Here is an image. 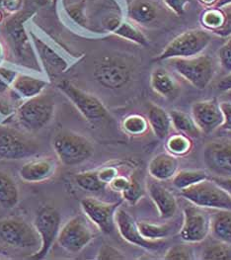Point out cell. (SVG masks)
I'll list each match as a JSON object with an SVG mask.
<instances>
[{
    "label": "cell",
    "mask_w": 231,
    "mask_h": 260,
    "mask_svg": "<svg viewBox=\"0 0 231 260\" xmlns=\"http://www.w3.org/2000/svg\"><path fill=\"white\" fill-rule=\"evenodd\" d=\"M32 11H20L10 15L1 27V32L17 66L42 74L38 56L28 32V22L34 16Z\"/></svg>",
    "instance_id": "6da1fadb"
},
{
    "label": "cell",
    "mask_w": 231,
    "mask_h": 260,
    "mask_svg": "<svg viewBox=\"0 0 231 260\" xmlns=\"http://www.w3.org/2000/svg\"><path fill=\"white\" fill-rule=\"evenodd\" d=\"M28 32L33 42L43 72L49 77H58L69 71L82 56L73 55L55 38L41 29L37 24L28 22Z\"/></svg>",
    "instance_id": "7a4b0ae2"
},
{
    "label": "cell",
    "mask_w": 231,
    "mask_h": 260,
    "mask_svg": "<svg viewBox=\"0 0 231 260\" xmlns=\"http://www.w3.org/2000/svg\"><path fill=\"white\" fill-rule=\"evenodd\" d=\"M53 148L58 161L64 167H76L87 161L94 153L89 139L72 131H59L53 139Z\"/></svg>",
    "instance_id": "3957f363"
},
{
    "label": "cell",
    "mask_w": 231,
    "mask_h": 260,
    "mask_svg": "<svg viewBox=\"0 0 231 260\" xmlns=\"http://www.w3.org/2000/svg\"><path fill=\"white\" fill-rule=\"evenodd\" d=\"M56 103L45 93L21 102L15 109V117L23 130L34 133L44 129L54 118Z\"/></svg>",
    "instance_id": "277c9868"
},
{
    "label": "cell",
    "mask_w": 231,
    "mask_h": 260,
    "mask_svg": "<svg viewBox=\"0 0 231 260\" xmlns=\"http://www.w3.org/2000/svg\"><path fill=\"white\" fill-rule=\"evenodd\" d=\"M58 89L65 95L87 122L98 124L110 118V113L99 98L77 87L71 81L61 80L58 84Z\"/></svg>",
    "instance_id": "5b68a950"
},
{
    "label": "cell",
    "mask_w": 231,
    "mask_h": 260,
    "mask_svg": "<svg viewBox=\"0 0 231 260\" xmlns=\"http://www.w3.org/2000/svg\"><path fill=\"white\" fill-rule=\"evenodd\" d=\"M212 34L206 29H192L174 38L156 60L185 58L201 55L211 44Z\"/></svg>",
    "instance_id": "8992f818"
},
{
    "label": "cell",
    "mask_w": 231,
    "mask_h": 260,
    "mask_svg": "<svg viewBox=\"0 0 231 260\" xmlns=\"http://www.w3.org/2000/svg\"><path fill=\"white\" fill-rule=\"evenodd\" d=\"M189 203L208 210H231V196L213 179H206L180 190Z\"/></svg>",
    "instance_id": "52a82bcc"
},
{
    "label": "cell",
    "mask_w": 231,
    "mask_h": 260,
    "mask_svg": "<svg viewBox=\"0 0 231 260\" xmlns=\"http://www.w3.org/2000/svg\"><path fill=\"white\" fill-rule=\"evenodd\" d=\"M171 67L194 87L206 89L215 75V63L212 56L199 55L185 58L168 59Z\"/></svg>",
    "instance_id": "ba28073f"
},
{
    "label": "cell",
    "mask_w": 231,
    "mask_h": 260,
    "mask_svg": "<svg viewBox=\"0 0 231 260\" xmlns=\"http://www.w3.org/2000/svg\"><path fill=\"white\" fill-rule=\"evenodd\" d=\"M25 132L0 124V160H19L38 153V143Z\"/></svg>",
    "instance_id": "9c48e42d"
},
{
    "label": "cell",
    "mask_w": 231,
    "mask_h": 260,
    "mask_svg": "<svg viewBox=\"0 0 231 260\" xmlns=\"http://www.w3.org/2000/svg\"><path fill=\"white\" fill-rule=\"evenodd\" d=\"M0 240L10 247L26 251L34 250V253L41 247V238L34 224L19 218H9L0 222Z\"/></svg>",
    "instance_id": "30bf717a"
},
{
    "label": "cell",
    "mask_w": 231,
    "mask_h": 260,
    "mask_svg": "<svg viewBox=\"0 0 231 260\" xmlns=\"http://www.w3.org/2000/svg\"><path fill=\"white\" fill-rule=\"evenodd\" d=\"M93 76L101 86L120 89L131 81L133 67L123 57L104 56L95 62Z\"/></svg>",
    "instance_id": "8fae6325"
},
{
    "label": "cell",
    "mask_w": 231,
    "mask_h": 260,
    "mask_svg": "<svg viewBox=\"0 0 231 260\" xmlns=\"http://www.w3.org/2000/svg\"><path fill=\"white\" fill-rule=\"evenodd\" d=\"M91 223L84 214L68 220L60 228L57 241L59 246L73 254L83 250L95 237Z\"/></svg>",
    "instance_id": "7c38bea8"
},
{
    "label": "cell",
    "mask_w": 231,
    "mask_h": 260,
    "mask_svg": "<svg viewBox=\"0 0 231 260\" xmlns=\"http://www.w3.org/2000/svg\"><path fill=\"white\" fill-rule=\"evenodd\" d=\"M33 224L41 238V247L37 252L32 254L31 258L43 259L49 254L55 242L58 241L61 228V217L56 208L44 206L37 212Z\"/></svg>",
    "instance_id": "4fadbf2b"
},
{
    "label": "cell",
    "mask_w": 231,
    "mask_h": 260,
    "mask_svg": "<svg viewBox=\"0 0 231 260\" xmlns=\"http://www.w3.org/2000/svg\"><path fill=\"white\" fill-rule=\"evenodd\" d=\"M180 238L187 243L204 242L211 234V216L204 208L190 203L184 209Z\"/></svg>",
    "instance_id": "5bb4252c"
},
{
    "label": "cell",
    "mask_w": 231,
    "mask_h": 260,
    "mask_svg": "<svg viewBox=\"0 0 231 260\" xmlns=\"http://www.w3.org/2000/svg\"><path fill=\"white\" fill-rule=\"evenodd\" d=\"M204 162L215 177H231V139L217 138L204 148Z\"/></svg>",
    "instance_id": "9a60e30c"
},
{
    "label": "cell",
    "mask_w": 231,
    "mask_h": 260,
    "mask_svg": "<svg viewBox=\"0 0 231 260\" xmlns=\"http://www.w3.org/2000/svg\"><path fill=\"white\" fill-rule=\"evenodd\" d=\"M80 205L83 214L102 233L110 235L117 229L115 212L121 207L122 201L107 203L94 197H86L81 200Z\"/></svg>",
    "instance_id": "2e32d148"
},
{
    "label": "cell",
    "mask_w": 231,
    "mask_h": 260,
    "mask_svg": "<svg viewBox=\"0 0 231 260\" xmlns=\"http://www.w3.org/2000/svg\"><path fill=\"white\" fill-rule=\"evenodd\" d=\"M115 226L120 236L129 243L142 247L147 250H157L161 248L165 242L161 241H149L144 239L137 228L135 219L123 208H119L115 215Z\"/></svg>",
    "instance_id": "e0dca14e"
},
{
    "label": "cell",
    "mask_w": 231,
    "mask_h": 260,
    "mask_svg": "<svg viewBox=\"0 0 231 260\" xmlns=\"http://www.w3.org/2000/svg\"><path fill=\"white\" fill-rule=\"evenodd\" d=\"M191 115L199 129L205 134L217 130L223 123V113L216 98L195 102Z\"/></svg>",
    "instance_id": "ac0fdd59"
},
{
    "label": "cell",
    "mask_w": 231,
    "mask_h": 260,
    "mask_svg": "<svg viewBox=\"0 0 231 260\" xmlns=\"http://www.w3.org/2000/svg\"><path fill=\"white\" fill-rule=\"evenodd\" d=\"M160 182L150 176L146 180V191L159 213V217L163 220H169L177 212V199L173 193Z\"/></svg>",
    "instance_id": "d6986e66"
},
{
    "label": "cell",
    "mask_w": 231,
    "mask_h": 260,
    "mask_svg": "<svg viewBox=\"0 0 231 260\" xmlns=\"http://www.w3.org/2000/svg\"><path fill=\"white\" fill-rule=\"evenodd\" d=\"M58 169L54 157H40L24 164L19 169L21 180L27 183H42L52 178Z\"/></svg>",
    "instance_id": "ffe728a7"
},
{
    "label": "cell",
    "mask_w": 231,
    "mask_h": 260,
    "mask_svg": "<svg viewBox=\"0 0 231 260\" xmlns=\"http://www.w3.org/2000/svg\"><path fill=\"white\" fill-rule=\"evenodd\" d=\"M47 86L48 81L45 78L19 73L8 91L13 101L23 102L45 92Z\"/></svg>",
    "instance_id": "44dd1931"
},
{
    "label": "cell",
    "mask_w": 231,
    "mask_h": 260,
    "mask_svg": "<svg viewBox=\"0 0 231 260\" xmlns=\"http://www.w3.org/2000/svg\"><path fill=\"white\" fill-rule=\"evenodd\" d=\"M127 14L135 25L149 26L160 17L161 7L155 0H133L128 6Z\"/></svg>",
    "instance_id": "7402d4cb"
},
{
    "label": "cell",
    "mask_w": 231,
    "mask_h": 260,
    "mask_svg": "<svg viewBox=\"0 0 231 260\" xmlns=\"http://www.w3.org/2000/svg\"><path fill=\"white\" fill-rule=\"evenodd\" d=\"M178 157L169 152H162L155 155L148 165L149 175L158 180L166 181L172 179L179 171Z\"/></svg>",
    "instance_id": "603a6c76"
},
{
    "label": "cell",
    "mask_w": 231,
    "mask_h": 260,
    "mask_svg": "<svg viewBox=\"0 0 231 260\" xmlns=\"http://www.w3.org/2000/svg\"><path fill=\"white\" fill-rule=\"evenodd\" d=\"M147 121L149 128L152 130L156 138L160 140L166 139L172 128L169 112H166L162 107L149 103L147 107Z\"/></svg>",
    "instance_id": "cb8c5ba5"
},
{
    "label": "cell",
    "mask_w": 231,
    "mask_h": 260,
    "mask_svg": "<svg viewBox=\"0 0 231 260\" xmlns=\"http://www.w3.org/2000/svg\"><path fill=\"white\" fill-rule=\"evenodd\" d=\"M150 84L155 92L166 99L175 98L180 90L178 82L163 68L154 70L150 75Z\"/></svg>",
    "instance_id": "d4e9b609"
},
{
    "label": "cell",
    "mask_w": 231,
    "mask_h": 260,
    "mask_svg": "<svg viewBox=\"0 0 231 260\" xmlns=\"http://www.w3.org/2000/svg\"><path fill=\"white\" fill-rule=\"evenodd\" d=\"M211 234L215 241L231 245V210H215L211 216Z\"/></svg>",
    "instance_id": "484cf974"
},
{
    "label": "cell",
    "mask_w": 231,
    "mask_h": 260,
    "mask_svg": "<svg viewBox=\"0 0 231 260\" xmlns=\"http://www.w3.org/2000/svg\"><path fill=\"white\" fill-rule=\"evenodd\" d=\"M19 188L14 179L0 170V206L3 209H14L19 203Z\"/></svg>",
    "instance_id": "4316f807"
},
{
    "label": "cell",
    "mask_w": 231,
    "mask_h": 260,
    "mask_svg": "<svg viewBox=\"0 0 231 260\" xmlns=\"http://www.w3.org/2000/svg\"><path fill=\"white\" fill-rule=\"evenodd\" d=\"M172 127L180 134H183L191 139H198L201 137L202 132L197 126L192 115L180 110H171L169 112Z\"/></svg>",
    "instance_id": "83f0119b"
},
{
    "label": "cell",
    "mask_w": 231,
    "mask_h": 260,
    "mask_svg": "<svg viewBox=\"0 0 231 260\" xmlns=\"http://www.w3.org/2000/svg\"><path fill=\"white\" fill-rule=\"evenodd\" d=\"M110 33L139 46L148 45L147 38L145 37L138 26L131 21H126L123 19L120 20L112 28Z\"/></svg>",
    "instance_id": "f1b7e54d"
},
{
    "label": "cell",
    "mask_w": 231,
    "mask_h": 260,
    "mask_svg": "<svg viewBox=\"0 0 231 260\" xmlns=\"http://www.w3.org/2000/svg\"><path fill=\"white\" fill-rule=\"evenodd\" d=\"M209 178L208 173L202 169H185L178 171L173 178V185L178 190H183Z\"/></svg>",
    "instance_id": "f546056e"
},
{
    "label": "cell",
    "mask_w": 231,
    "mask_h": 260,
    "mask_svg": "<svg viewBox=\"0 0 231 260\" xmlns=\"http://www.w3.org/2000/svg\"><path fill=\"white\" fill-rule=\"evenodd\" d=\"M137 228L141 236L149 241L165 240L172 232V225L170 223L158 224L149 222H137Z\"/></svg>",
    "instance_id": "4dcf8cb0"
},
{
    "label": "cell",
    "mask_w": 231,
    "mask_h": 260,
    "mask_svg": "<svg viewBox=\"0 0 231 260\" xmlns=\"http://www.w3.org/2000/svg\"><path fill=\"white\" fill-rule=\"evenodd\" d=\"M165 148L167 149V152L177 157L187 155L192 151V139L183 134L177 133L166 138Z\"/></svg>",
    "instance_id": "1f68e13d"
},
{
    "label": "cell",
    "mask_w": 231,
    "mask_h": 260,
    "mask_svg": "<svg viewBox=\"0 0 231 260\" xmlns=\"http://www.w3.org/2000/svg\"><path fill=\"white\" fill-rule=\"evenodd\" d=\"M122 128L127 135L138 137L144 135L147 132L149 124L147 119L143 116L139 114H132L123 120Z\"/></svg>",
    "instance_id": "d6a6232c"
},
{
    "label": "cell",
    "mask_w": 231,
    "mask_h": 260,
    "mask_svg": "<svg viewBox=\"0 0 231 260\" xmlns=\"http://www.w3.org/2000/svg\"><path fill=\"white\" fill-rule=\"evenodd\" d=\"M201 23L206 30L215 34L224 24V13L221 8L211 7L201 16Z\"/></svg>",
    "instance_id": "836d02e7"
},
{
    "label": "cell",
    "mask_w": 231,
    "mask_h": 260,
    "mask_svg": "<svg viewBox=\"0 0 231 260\" xmlns=\"http://www.w3.org/2000/svg\"><path fill=\"white\" fill-rule=\"evenodd\" d=\"M75 183L87 192H100L106 187L98 176V169L78 173L75 176Z\"/></svg>",
    "instance_id": "e575fe53"
},
{
    "label": "cell",
    "mask_w": 231,
    "mask_h": 260,
    "mask_svg": "<svg viewBox=\"0 0 231 260\" xmlns=\"http://www.w3.org/2000/svg\"><path fill=\"white\" fill-rule=\"evenodd\" d=\"M202 259L205 260H230L231 245L218 242L209 244L202 252Z\"/></svg>",
    "instance_id": "d590c367"
},
{
    "label": "cell",
    "mask_w": 231,
    "mask_h": 260,
    "mask_svg": "<svg viewBox=\"0 0 231 260\" xmlns=\"http://www.w3.org/2000/svg\"><path fill=\"white\" fill-rule=\"evenodd\" d=\"M195 258V252L188 244L174 245L167 250L164 256V259L166 260H192Z\"/></svg>",
    "instance_id": "8d00e7d4"
},
{
    "label": "cell",
    "mask_w": 231,
    "mask_h": 260,
    "mask_svg": "<svg viewBox=\"0 0 231 260\" xmlns=\"http://www.w3.org/2000/svg\"><path fill=\"white\" fill-rule=\"evenodd\" d=\"M121 195L123 199L130 204H135L143 196V190L137 180H135V178H131L130 185Z\"/></svg>",
    "instance_id": "74e56055"
},
{
    "label": "cell",
    "mask_w": 231,
    "mask_h": 260,
    "mask_svg": "<svg viewBox=\"0 0 231 260\" xmlns=\"http://www.w3.org/2000/svg\"><path fill=\"white\" fill-rule=\"evenodd\" d=\"M19 74V72L0 66V93L7 91L10 89L15 77Z\"/></svg>",
    "instance_id": "f35d334b"
},
{
    "label": "cell",
    "mask_w": 231,
    "mask_h": 260,
    "mask_svg": "<svg viewBox=\"0 0 231 260\" xmlns=\"http://www.w3.org/2000/svg\"><path fill=\"white\" fill-rule=\"evenodd\" d=\"M218 59L221 69L227 74H231V36L224 43L218 52Z\"/></svg>",
    "instance_id": "ab89813d"
},
{
    "label": "cell",
    "mask_w": 231,
    "mask_h": 260,
    "mask_svg": "<svg viewBox=\"0 0 231 260\" xmlns=\"http://www.w3.org/2000/svg\"><path fill=\"white\" fill-rule=\"evenodd\" d=\"M96 259L98 260H121L126 259V256L115 247L104 244L99 249Z\"/></svg>",
    "instance_id": "60d3db41"
},
{
    "label": "cell",
    "mask_w": 231,
    "mask_h": 260,
    "mask_svg": "<svg viewBox=\"0 0 231 260\" xmlns=\"http://www.w3.org/2000/svg\"><path fill=\"white\" fill-rule=\"evenodd\" d=\"M224 13V24L215 33L219 37L225 38L231 36V4L220 7Z\"/></svg>",
    "instance_id": "b9f144b4"
},
{
    "label": "cell",
    "mask_w": 231,
    "mask_h": 260,
    "mask_svg": "<svg viewBox=\"0 0 231 260\" xmlns=\"http://www.w3.org/2000/svg\"><path fill=\"white\" fill-rule=\"evenodd\" d=\"M0 10L10 15L23 10V0H0Z\"/></svg>",
    "instance_id": "7bdbcfd3"
},
{
    "label": "cell",
    "mask_w": 231,
    "mask_h": 260,
    "mask_svg": "<svg viewBox=\"0 0 231 260\" xmlns=\"http://www.w3.org/2000/svg\"><path fill=\"white\" fill-rule=\"evenodd\" d=\"M164 4L178 16L185 14L191 0H163Z\"/></svg>",
    "instance_id": "ee69618b"
},
{
    "label": "cell",
    "mask_w": 231,
    "mask_h": 260,
    "mask_svg": "<svg viewBox=\"0 0 231 260\" xmlns=\"http://www.w3.org/2000/svg\"><path fill=\"white\" fill-rule=\"evenodd\" d=\"M118 175H119V171L114 167H107V168L98 169V176L100 180L106 185H108Z\"/></svg>",
    "instance_id": "f6af8a7d"
},
{
    "label": "cell",
    "mask_w": 231,
    "mask_h": 260,
    "mask_svg": "<svg viewBox=\"0 0 231 260\" xmlns=\"http://www.w3.org/2000/svg\"><path fill=\"white\" fill-rule=\"evenodd\" d=\"M130 183H131V178L123 175H118L108 185L113 191L122 194L129 187Z\"/></svg>",
    "instance_id": "bcb514c9"
},
{
    "label": "cell",
    "mask_w": 231,
    "mask_h": 260,
    "mask_svg": "<svg viewBox=\"0 0 231 260\" xmlns=\"http://www.w3.org/2000/svg\"><path fill=\"white\" fill-rule=\"evenodd\" d=\"M220 107L223 113V123L220 129L231 132V102L221 101Z\"/></svg>",
    "instance_id": "7dc6e473"
},
{
    "label": "cell",
    "mask_w": 231,
    "mask_h": 260,
    "mask_svg": "<svg viewBox=\"0 0 231 260\" xmlns=\"http://www.w3.org/2000/svg\"><path fill=\"white\" fill-rule=\"evenodd\" d=\"M13 114L15 115V110L12 103L6 98L0 96V119L10 118Z\"/></svg>",
    "instance_id": "c3c4849f"
},
{
    "label": "cell",
    "mask_w": 231,
    "mask_h": 260,
    "mask_svg": "<svg viewBox=\"0 0 231 260\" xmlns=\"http://www.w3.org/2000/svg\"><path fill=\"white\" fill-rule=\"evenodd\" d=\"M212 179H213L218 185L221 186L225 191H227V193L231 196V177H212Z\"/></svg>",
    "instance_id": "681fc988"
},
{
    "label": "cell",
    "mask_w": 231,
    "mask_h": 260,
    "mask_svg": "<svg viewBox=\"0 0 231 260\" xmlns=\"http://www.w3.org/2000/svg\"><path fill=\"white\" fill-rule=\"evenodd\" d=\"M217 89L220 92H224L231 89V74L224 76L217 84Z\"/></svg>",
    "instance_id": "f907efd6"
},
{
    "label": "cell",
    "mask_w": 231,
    "mask_h": 260,
    "mask_svg": "<svg viewBox=\"0 0 231 260\" xmlns=\"http://www.w3.org/2000/svg\"><path fill=\"white\" fill-rule=\"evenodd\" d=\"M218 0H199L200 3H202L204 6L211 8V7H215L216 3Z\"/></svg>",
    "instance_id": "816d5d0a"
},
{
    "label": "cell",
    "mask_w": 231,
    "mask_h": 260,
    "mask_svg": "<svg viewBox=\"0 0 231 260\" xmlns=\"http://www.w3.org/2000/svg\"><path fill=\"white\" fill-rule=\"evenodd\" d=\"M222 101L231 102V89L222 92Z\"/></svg>",
    "instance_id": "f5cc1de1"
},
{
    "label": "cell",
    "mask_w": 231,
    "mask_h": 260,
    "mask_svg": "<svg viewBox=\"0 0 231 260\" xmlns=\"http://www.w3.org/2000/svg\"><path fill=\"white\" fill-rule=\"evenodd\" d=\"M228 4H231V0H218L217 3H216V5H215V7L220 8V7L225 6V5H228Z\"/></svg>",
    "instance_id": "db71d44e"
},
{
    "label": "cell",
    "mask_w": 231,
    "mask_h": 260,
    "mask_svg": "<svg viewBox=\"0 0 231 260\" xmlns=\"http://www.w3.org/2000/svg\"><path fill=\"white\" fill-rule=\"evenodd\" d=\"M4 57H5V51H4L2 44L0 43V66H2V63L4 61Z\"/></svg>",
    "instance_id": "11a10c76"
},
{
    "label": "cell",
    "mask_w": 231,
    "mask_h": 260,
    "mask_svg": "<svg viewBox=\"0 0 231 260\" xmlns=\"http://www.w3.org/2000/svg\"><path fill=\"white\" fill-rule=\"evenodd\" d=\"M58 1H59V0H51V2H52V4H53V6H57V5H58Z\"/></svg>",
    "instance_id": "9f6ffc18"
},
{
    "label": "cell",
    "mask_w": 231,
    "mask_h": 260,
    "mask_svg": "<svg viewBox=\"0 0 231 260\" xmlns=\"http://www.w3.org/2000/svg\"><path fill=\"white\" fill-rule=\"evenodd\" d=\"M2 20H3V14H2V11L0 10V23L2 22Z\"/></svg>",
    "instance_id": "6f0895ef"
}]
</instances>
